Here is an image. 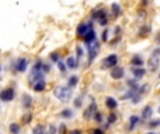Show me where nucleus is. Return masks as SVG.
I'll use <instances>...</instances> for the list:
<instances>
[{"mask_svg": "<svg viewBox=\"0 0 160 134\" xmlns=\"http://www.w3.org/2000/svg\"><path fill=\"white\" fill-rule=\"evenodd\" d=\"M72 95H73V90L69 88L67 85H59L53 88V96L61 102H69L72 99Z\"/></svg>", "mask_w": 160, "mask_h": 134, "instance_id": "1", "label": "nucleus"}, {"mask_svg": "<svg viewBox=\"0 0 160 134\" xmlns=\"http://www.w3.org/2000/svg\"><path fill=\"white\" fill-rule=\"evenodd\" d=\"M17 96V92H16V88L14 87H6L3 90H0V101L4 103L13 102Z\"/></svg>", "mask_w": 160, "mask_h": 134, "instance_id": "2", "label": "nucleus"}, {"mask_svg": "<svg viewBox=\"0 0 160 134\" xmlns=\"http://www.w3.org/2000/svg\"><path fill=\"white\" fill-rule=\"evenodd\" d=\"M28 66H30V60L27 57H18L11 64V70L14 73H25L28 70Z\"/></svg>", "mask_w": 160, "mask_h": 134, "instance_id": "3", "label": "nucleus"}, {"mask_svg": "<svg viewBox=\"0 0 160 134\" xmlns=\"http://www.w3.org/2000/svg\"><path fill=\"white\" fill-rule=\"evenodd\" d=\"M91 20H97L100 25L106 27L108 24V11L106 9H98V10H93L91 13Z\"/></svg>", "mask_w": 160, "mask_h": 134, "instance_id": "4", "label": "nucleus"}, {"mask_svg": "<svg viewBox=\"0 0 160 134\" xmlns=\"http://www.w3.org/2000/svg\"><path fill=\"white\" fill-rule=\"evenodd\" d=\"M93 28H94V24H93V21L80 22V24L77 25V30H76V36H77L79 39H83L86 34L90 31V30H93Z\"/></svg>", "mask_w": 160, "mask_h": 134, "instance_id": "5", "label": "nucleus"}, {"mask_svg": "<svg viewBox=\"0 0 160 134\" xmlns=\"http://www.w3.org/2000/svg\"><path fill=\"white\" fill-rule=\"evenodd\" d=\"M118 60H119V57H118L117 53H111L103 60V64H101L103 67L101 69H112V67L118 66Z\"/></svg>", "mask_w": 160, "mask_h": 134, "instance_id": "6", "label": "nucleus"}, {"mask_svg": "<svg viewBox=\"0 0 160 134\" xmlns=\"http://www.w3.org/2000/svg\"><path fill=\"white\" fill-rule=\"evenodd\" d=\"M97 110H98V109H97V102L94 99H91L90 105L83 110V119H84V120H91V119H93V114L96 113Z\"/></svg>", "mask_w": 160, "mask_h": 134, "instance_id": "7", "label": "nucleus"}, {"mask_svg": "<svg viewBox=\"0 0 160 134\" xmlns=\"http://www.w3.org/2000/svg\"><path fill=\"white\" fill-rule=\"evenodd\" d=\"M110 75H111V78L112 80H122L124 77H125V69L124 67H121V66H115V67H112L111 69V71H110Z\"/></svg>", "mask_w": 160, "mask_h": 134, "instance_id": "8", "label": "nucleus"}, {"mask_svg": "<svg viewBox=\"0 0 160 134\" xmlns=\"http://www.w3.org/2000/svg\"><path fill=\"white\" fill-rule=\"evenodd\" d=\"M32 105H34V99H32V96L30 94L24 92L21 95V108L24 110H30L32 108Z\"/></svg>", "mask_w": 160, "mask_h": 134, "instance_id": "9", "label": "nucleus"}, {"mask_svg": "<svg viewBox=\"0 0 160 134\" xmlns=\"http://www.w3.org/2000/svg\"><path fill=\"white\" fill-rule=\"evenodd\" d=\"M148 66H149L150 73H156L160 69V57L152 55L149 57V60H148Z\"/></svg>", "mask_w": 160, "mask_h": 134, "instance_id": "10", "label": "nucleus"}, {"mask_svg": "<svg viewBox=\"0 0 160 134\" xmlns=\"http://www.w3.org/2000/svg\"><path fill=\"white\" fill-rule=\"evenodd\" d=\"M142 123V119H140V116L138 114H132V116H129V120H128V131H133L136 127H138L139 124Z\"/></svg>", "mask_w": 160, "mask_h": 134, "instance_id": "11", "label": "nucleus"}, {"mask_svg": "<svg viewBox=\"0 0 160 134\" xmlns=\"http://www.w3.org/2000/svg\"><path fill=\"white\" fill-rule=\"evenodd\" d=\"M104 103H106V108L108 110H117L118 108V101L114 98V96H106L104 99Z\"/></svg>", "mask_w": 160, "mask_h": 134, "instance_id": "12", "label": "nucleus"}, {"mask_svg": "<svg viewBox=\"0 0 160 134\" xmlns=\"http://www.w3.org/2000/svg\"><path fill=\"white\" fill-rule=\"evenodd\" d=\"M131 71H132V75H133V78H136V80H142L145 75H146V69H143V67H132L131 69Z\"/></svg>", "mask_w": 160, "mask_h": 134, "instance_id": "13", "label": "nucleus"}, {"mask_svg": "<svg viewBox=\"0 0 160 134\" xmlns=\"http://www.w3.org/2000/svg\"><path fill=\"white\" fill-rule=\"evenodd\" d=\"M45 90H46V81H45V80H39V81L32 84V91H34V92L41 94V92H44Z\"/></svg>", "mask_w": 160, "mask_h": 134, "instance_id": "14", "label": "nucleus"}, {"mask_svg": "<svg viewBox=\"0 0 160 134\" xmlns=\"http://www.w3.org/2000/svg\"><path fill=\"white\" fill-rule=\"evenodd\" d=\"M152 114H153L152 106H150V105H146V106L142 109V112H140V119H142V120H150V119H152Z\"/></svg>", "mask_w": 160, "mask_h": 134, "instance_id": "15", "label": "nucleus"}, {"mask_svg": "<svg viewBox=\"0 0 160 134\" xmlns=\"http://www.w3.org/2000/svg\"><path fill=\"white\" fill-rule=\"evenodd\" d=\"M65 64H66L67 70H75V69H77V67H79V62L76 60L75 56H69V57L66 59Z\"/></svg>", "mask_w": 160, "mask_h": 134, "instance_id": "16", "label": "nucleus"}, {"mask_svg": "<svg viewBox=\"0 0 160 134\" xmlns=\"http://www.w3.org/2000/svg\"><path fill=\"white\" fill-rule=\"evenodd\" d=\"M59 116L65 119V120H69V119H73L75 117V112H73V109H70V108H65L62 109L61 112H59Z\"/></svg>", "mask_w": 160, "mask_h": 134, "instance_id": "17", "label": "nucleus"}, {"mask_svg": "<svg viewBox=\"0 0 160 134\" xmlns=\"http://www.w3.org/2000/svg\"><path fill=\"white\" fill-rule=\"evenodd\" d=\"M131 66L132 67H143V64H145V60L142 59V56H139V55H135V56H132V59H131Z\"/></svg>", "mask_w": 160, "mask_h": 134, "instance_id": "18", "label": "nucleus"}, {"mask_svg": "<svg viewBox=\"0 0 160 134\" xmlns=\"http://www.w3.org/2000/svg\"><path fill=\"white\" fill-rule=\"evenodd\" d=\"M9 133L10 134H20L21 133V124L17 122H11L9 124Z\"/></svg>", "mask_w": 160, "mask_h": 134, "instance_id": "19", "label": "nucleus"}, {"mask_svg": "<svg viewBox=\"0 0 160 134\" xmlns=\"http://www.w3.org/2000/svg\"><path fill=\"white\" fill-rule=\"evenodd\" d=\"M83 41H84L86 45H89V43H93V42L96 41V31H94V28H93V30H90V31L86 34L84 38H83Z\"/></svg>", "mask_w": 160, "mask_h": 134, "instance_id": "20", "label": "nucleus"}, {"mask_svg": "<svg viewBox=\"0 0 160 134\" xmlns=\"http://www.w3.org/2000/svg\"><path fill=\"white\" fill-rule=\"evenodd\" d=\"M32 119H34V113L32 112H25V113L21 116V124H30L32 123Z\"/></svg>", "mask_w": 160, "mask_h": 134, "instance_id": "21", "label": "nucleus"}, {"mask_svg": "<svg viewBox=\"0 0 160 134\" xmlns=\"http://www.w3.org/2000/svg\"><path fill=\"white\" fill-rule=\"evenodd\" d=\"M117 120H118V114H117V112L111 110V112L108 113V116H107V124H108V126H111V124L117 123Z\"/></svg>", "mask_w": 160, "mask_h": 134, "instance_id": "22", "label": "nucleus"}, {"mask_svg": "<svg viewBox=\"0 0 160 134\" xmlns=\"http://www.w3.org/2000/svg\"><path fill=\"white\" fill-rule=\"evenodd\" d=\"M77 84H79V77H77V75H70V77L67 78V84H66V85L73 90V88L77 87Z\"/></svg>", "mask_w": 160, "mask_h": 134, "instance_id": "23", "label": "nucleus"}, {"mask_svg": "<svg viewBox=\"0 0 160 134\" xmlns=\"http://www.w3.org/2000/svg\"><path fill=\"white\" fill-rule=\"evenodd\" d=\"M42 60L41 59H37L35 62H34V64H32L31 67V73H37V71H42ZM45 74V73H44Z\"/></svg>", "mask_w": 160, "mask_h": 134, "instance_id": "24", "label": "nucleus"}, {"mask_svg": "<svg viewBox=\"0 0 160 134\" xmlns=\"http://www.w3.org/2000/svg\"><path fill=\"white\" fill-rule=\"evenodd\" d=\"M93 120H94V123H97V124L104 123V114H103V112L97 110L96 113L93 114Z\"/></svg>", "mask_w": 160, "mask_h": 134, "instance_id": "25", "label": "nucleus"}, {"mask_svg": "<svg viewBox=\"0 0 160 134\" xmlns=\"http://www.w3.org/2000/svg\"><path fill=\"white\" fill-rule=\"evenodd\" d=\"M45 126L44 124H37V126H34L32 127V134H45Z\"/></svg>", "mask_w": 160, "mask_h": 134, "instance_id": "26", "label": "nucleus"}, {"mask_svg": "<svg viewBox=\"0 0 160 134\" xmlns=\"http://www.w3.org/2000/svg\"><path fill=\"white\" fill-rule=\"evenodd\" d=\"M127 85H128V88H139V81L136 78H131V80H127Z\"/></svg>", "mask_w": 160, "mask_h": 134, "instance_id": "27", "label": "nucleus"}, {"mask_svg": "<svg viewBox=\"0 0 160 134\" xmlns=\"http://www.w3.org/2000/svg\"><path fill=\"white\" fill-rule=\"evenodd\" d=\"M45 134H58V127L53 123L48 126V129H45Z\"/></svg>", "mask_w": 160, "mask_h": 134, "instance_id": "28", "label": "nucleus"}, {"mask_svg": "<svg viewBox=\"0 0 160 134\" xmlns=\"http://www.w3.org/2000/svg\"><path fill=\"white\" fill-rule=\"evenodd\" d=\"M111 9H112V14H114V17H119V15H121V7H119V4L112 3Z\"/></svg>", "mask_w": 160, "mask_h": 134, "instance_id": "29", "label": "nucleus"}, {"mask_svg": "<svg viewBox=\"0 0 160 134\" xmlns=\"http://www.w3.org/2000/svg\"><path fill=\"white\" fill-rule=\"evenodd\" d=\"M160 126V119H150L149 123H148V127L149 129H156Z\"/></svg>", "mask_w": 160, "mask_h": 134, "instance_id": "30", "label": "nucleus"}, {"mask_svg": "<svg viewBox=\"0 0 160 134\" xmlns=\"http://www.w3.org/2000/svg\"><path fill=\"white\" fill-rule=\"evenodd\" d=\"M83 55H84L83 48H82V46H76V60H77V62H80V60H82Z\"/></svg>", "mask_w": 160, "mask_h": 134, "instance_id": "31", "label": "nucleus"}, {"mask_svg": "<svg viewBox=\"0 0 160 134\" xmlns=\"http://www.w3.org/2000/svg\"><path fill=\"white\" fill-rule=\"evenodd\" d=\"M49 59H51V62L58 63L59 60H61V55H59V52H52V53L49 55Z\"/></svg>", "mask_w": 160, "mask_h": 134, "instance_id": "32", "label": "nucleus"}, {"mask_svg": "<svg viewBox=\"0 0 160 134\" xmlns=\"http://www.w3.org/2000/svg\"><path fill=\"white\" fill-rule=\"evenodd\" d=\"M58 64V70L61 73H66L67 71V67H66V64H65V62H62V60H59V62L56 63Z\"/></svg>", "mask_w": 160, "mask_h": 134, "instance_id": "33", "label": "nucleus"}, {"mask_svg": "<svg viewBox=\"0 0 160 134\" xmlns=\"http://www.w3.org/2000/svg\"><path fill=\"white\" fill-rule=\"evenodd\" d=\"M67 127H66V124L65 123H61V126L58 127V134H67Z\"/></svg>", "mask_w": 160, "mask_h": 134, "instance_id": "34", "label": "nucleus"}, {"mask_svg": "<svg viewBox=\"0 0 160 134\" xmlns=\"http://www.w3.org/2000/svg\"><path fill=\"white\" fill-rule=\"evenodd\" d=\"M83 98L82 96H79V98H76L75 101H73V105H75V108L76 109H80L82 106H83V101H82Z\"/></svg>", "mask_w": 160, "mask_h": 134, "instance_id": "35", "label": "nucleus"}, {"mask_svg": "<svg viewBox=\"0 0 160 134\" xmlns=\"http://www.w3.org/2000/svg\"><path fill=\"white\" fill-rule=\"evenodd\" d=\"M51 70H52V67H51V64H49V63H42V73L48 74Z\"/></svg>", "mask_w": 160, "mask_h": 134, "instance_id": "36", "label": "nucleus"}, {"mask_svg": "<svg viewBox=\"0 0 160 134\" xmlns=\"http://www.w3.org/2000/svg\"><path fill=\"white\" fill-rule=\"evenodd\" d=\"M90 134H106V131L103 129H100V127H94V129L90 130Z\"/></svg>", "mask_w": 160, "mask_h": 134, "instance_id": "37", "label": "nucleus"}, {"mask_svg": "<svg viewBox=\"0 0 160 134\" xmlns=\"http://www.w3.org/2000/svg\"><path fill=\"white\" fill-rule=\"evenodd\" d=\"M101 39H103V42H107V41H108V31H107V30H104V31H103Z\"/></svg>", "mask_w": 160, "mask_h": 134, "instance_id": "38", "label": "nucleus"}, {"mask_svg": "<svg viewBox=\"0 0 160 134\" xmlns=\"http://www.w3.org/2000/svg\"><path fill=\"white\" fill-rule=\"evenodd\" d=\"M67 134H83V131H82L80 129H73V130H70Z\"/></svg>", "mask_w": 160, "mask_h": 134, "instance_id": "39", "label": "nucleus"}, {"mask_svg": "<svg viewBox=\"0 0 160 134\" xmlns=\"http://www.w3.org/2000/svg\"><path fill=\"white\" fill-rule=\"evenodd\" d=\"M152 55H153V56H157V57H160V48H157V49H155Z\"/></svg>", "mask_w": 160, "mask_h": 134, "instance_id": "40", "label": "nucleus"}, {"mask_svg": "<svg viewBox=\"0 0 160 134\" xmlns=\"http://www.w3.org/2000/svg\"><path fill=\"white\" fill-rule=\"evenodd\" d=\"M142 3H143V4H145V6H146V4H148V3H149V0H142Z\"/></svg>", "mask_w": 160, "mask_h": 134, "instance_id": "41", "label": "nucleus"}, {"mask_svg": "<svg viewBox=\"0 0 160 134\" xmlns=\"http://www.w3.org/2000/svg\"><path fill=\"white\" fill-rule=\"evenodd\" d=\"M157 43L160 45V35H157Z\"/></svg>", "mask_w": 160, "mask_h": 134, "instance_id": "42", "label": "nucleus"}, {"mask_svg": "<svg viewBox=\"0 0 160 134\" xmlns=\"http://www.w3.org/2000/svg\"><path fill=\"white\" fill-rule=\"evenodd\" d=\"M146 134H156V133H153V131H149V133H146Z\"/></svg>", "mask_w": 160, "mask_h": 134, "instance_id": "43", "label": "nucleus"}, {"mask_svg": "<svg viewBox=\"0 0 160 134\" xmlns=\"http://www.w3.org/2000/svg\"><path fill=\"white\" fill-rule=\"evenodd\" d=\"M157 112H159V113H160V106H159V109H157Z\"/></svg>", "mask_w": 160, "mask_h": 134, "instance_id": "44", "label": "nucleus"}, {"mask_svg": "<svg viewBox=\"0 0 160 134\" xmlns=\"http://www.w3.org/2000/svg\"><path fill=\"white\" fill-rule=\"evenodd\" d=\"M0 71H1V64H0Z\"/></svg>", "mask_w": 160, "mask_h": 134, "instance_id": "45", "label": "nucleus"}, {"mask_svg": "<svg viewBox=\"0 0 160 134\" xmlns=\"http://www.w3.org/2000/svg\"><path fill=\"white\" fill-rule=\"evenodd\" d=\"M159 78H160V71H159Z\"/></svg>", "mask_w": 160, "mask_h": 134, "instance_id": "46", "label": "nucleus"}, {"mask_svg": "<svg viewBox=\"0 0 160 134\" xmlns=\"http://www.w3.org/2000/svg\"><path fill=\"white\" fill-rule=\"evenodd\" d=\"M0 110H1V108H0Z\"/></svg>", "mask_w": 160, "mask_h": 134, "instance_id": "47", "label": "nucleus"}]
</instances>
